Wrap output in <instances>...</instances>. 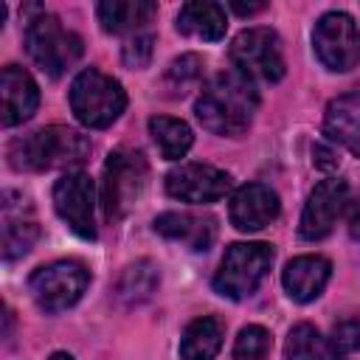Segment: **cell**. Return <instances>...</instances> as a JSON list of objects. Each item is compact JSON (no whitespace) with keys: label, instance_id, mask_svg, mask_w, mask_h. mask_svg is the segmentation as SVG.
Here are the masks:
<instances>
[{"label":"cell","instance_id":"obj_19","mask_svg":"<svg viewBox=\"0 0 360 360\" xmlns=\"http://www.w3.org/2000/svg\"><path fill=\"white\" fill-rule=\"evenodd\" d=\"M174 28L186 37H194V39H205V42H217L225 37V8L219 3H211V0H194V3H186L180 6L177 11V22Z\"/></svg>","mask_w":360,"mask_h":360},{"label":"cell","instance_id":"obj_15","mask_svg":"<svg viewBox=\"0 0 360 360\" xmlns=\"http://www.w3.org/2000/svg\"><path fill=\"white\" fill-rule=\"evenodd\" d=\"M332 278V264L323 256L307 253V256H295L287 262V267L281 270V284L284 292L295 301V304H309L315 301L326 284Z\"/></svg>","mask_w":360,"mask_h":360},{"label":"cell","instance_id":"obj_21","mask_svg":"<svg viewBox=\"0 0 360 360\" xmlns=\"http://www.w3.org/2000/svg\"><path fill=\"white\" fill-rule=\"evenodd\" d=\"M155 14H158V6L152 0H107L96 6V17L107 34L138 31Z\"/></svg>","mask_w":360,"mask_h":360},{"label":"cell","instance_id":"obj_27","mask_svg":"<svg viewBox=\"0 0 360 360\" xmlns=\"http://www.w3.org/2000/svg\"><path fill=\"white\" fill-rule=\"evenodd\" d=\"M326 346H329V357H346L354 349H360V315L335 323L332 335L326 338Z\"/></svg>","mask_w":360,"mask_h":360},{"label":"cell","instance_id":"obj_24","mask_svg":"<svg viewBox=\"0 0 360 360\" xmlns=\"http://www.w3.org/2000/svg\"><path fill=\"white\" fill-rule=\"evenodd\" d=\"M202 59L197 53H180L169 62V68L160 76V90L166 98H183L202 82Z\"/></svg>","mask_w":360,"mask_h":360},{"label":"cell","instance_id":"obj_30","mask_svg":"<svg viewBox=\"0 0 360 360\" xmlns=\"http://www.w3.org/2000/svg\"><path fill=\"white\" fill-rule=\"evenodd\" d=\"M346 225H349V236L360 239V194L349 202V214H346Z\"/></svg>","mask_w":360,"mask_h":360},{"label":"cell","instance_id":"obj_25","mask_svg":"<svg viewBox=\"0 0 360 360\" xmlns=\"http://www.w3.org/2000/svg\"><path fill=\"white\" fill-rule=\"evenodd\" d=\"M284 360H329L326 338L312 323H295L284 343Z\"/></svg>","mask_w":360,"mask_h":360},{"label":"cell","instance_id":"obj_10","mask_svg":"<svg viewBox=\"0 0 360 360\" xmlns=\"http://www.w3.org/2000/svg\"><path fill=\"white\" fill-rule=\"evenodd\" d=\"M59 219L82 239H96V186L84 172H65L53 183Z\"/></svg>","mask_w":360,"mask_h":360},{"label":"cell","instance_id":"obj_20","mask_svg":"<svg viewBox=\"0 0 360 360\" xmlns=\"http://www.w3.org/2000/svg\"><path fill=\"white\" fill-rule=\"evenodd\" d=\"M158 284H160L158 264L149 262V259H138V262H132L121 270V276L112 287V295L124 307H141L155 295Z\"/></svg>","mask_w":360,"mask_h":360},{"label":"cell","instance_id":"obj_28","mask_svg":"<svg viewBox=\"0 0 360 360\" xmlns=\"http://www.w3.org/2000/svg\"><path fill=\"white\" fill-rule=\"evenodd\" d=\"M152 51H155V37H152V34H135V37H129V39L124 42V48H121V62H124L127 68H132V70H141V68L149 65Z\"/></svg>","mask_w":360,"mask_h":360},{"label":"cell","instance_id":"obj_6","mask_svg":"<svg viewBox=\"0 0 360 360\" xmlns=\"http://www.w3.org/2000/svg\"><path fill=\"white\" fill-rule=\"evenodd\" d=\"M25 51L51 79H59L82 59V39L56 14L39 11L25 25Z\"/></svg>","mask_w":360,"mask_h":360},{"label":"cell","instance_id":"obj_5","mask_svg":"<svg viewBox=\"0 0 360 360\" xmlns=\"http://www.w3.org/2000/svg\"><path fill=\"white\" fill-rule=\"evenodd\" d=\"M124 107L127 93L118 79L107 76L98 68H84L82 73H76L70 84V110L79 124H84L87 129H104L118 121Z\"/></svg>","mask_w":360,"mask_h":360},{"label":"cell","instance_id":"obj_31","mask_svg":"<svg viewBox=\"0 0 360 360\" xmlns=\"http://www.w3.org/2000/svg\"><path fill=\"white\" fill-rule=\"evenodd\" d=\"M231 8H233L236 14H242V17H245V14H256V11H262V8H264V3H248V6H245V3H231Z\"/></svg>","mask_w":360,"mask_h":360},{"label":"cell","instance_id":"obj_12","mask_svg":"<svg viewBox=\"0 0 360 360\" xmlns=\"http://www.w3.org/2000/svg\"><path fill=\"white\" fill-rule=\"evenodd\" d=\"M346 202H349L346 180H340V177L321 180L304 202V211H301V219H298V236L307 239V242H318V239L329 236L340 211L346 208Z\"/></svg>","mask_w":360,"mask_h":360},{"label":"cell","instance_id":"obj_16","mask_svg":"<svg viewBox=\"0 0 360 360\" xmlns=\"http://www.w3.org/2000/svg\"><path fill=\"white\" fill-rule=\"evenodd\" d=\"M0 96H3V127H17L28 121L39 107V87L28 70L17 65H6L0 73Z\"/></svg>","mask_w":360,"mask_h":360},{"label":"cell","instance_id":"obj_2","mask_svg":"<svg viewBox=\"0 0 360 360\" xmlns=\"http://www.w3.org/2000/svg\"><path fill=\"white\" fill-rule=\"evenodd\" d=\"M90 155V141L70 127H42L8 143V163L17 172H48L79 166Z\"/></svg>","mask_w":360,"mask_h":360},{"label":"cell","instance_id":"obj_3","mask_svg":"<svg viewBox=\"0 0 360 360\" xmlns=\"http://www.w3.org/2000/svg\"><path fill=\"white\" fill-rule=\"evenodd\" d=\"M149 183V163L141 149L121 146L110 152L101 177V208L110 222L124 219L141 200Z\"/></svg>","mask_w":360,"mask_h":360},{"label":"cell","instance_id":"obj_13","mask_svg":"<svg viewBox=\"0 0 360 360\" xmlns=\"http://www.w3.org/2000/svg\"><path fill=\"white\" fill-rule=\"evenodd\" d=\"M278 211H281L278 194L264 183L239 186L231 197V205H228L231 225L242 233H256V231L267 228L270 222L278 219Z\"/></svg>","mask_w":360,"mask_h":360},{"label":"cell","instance_id":"obj_4","mask_svg":"<svg viewBox=\"0 0 360 360\" xmlns=\"http://www.w3.org/2000/svg\"><path fill=\"white\" fill-rule=\"evenodd\" d=\"M273 259L276 250L267 242H233L214 273V292L231 301L250 298L273 267Z\"/></svg>","mask_w":360,"mask_h":360},{"label":"cell","instance_id":"obj_14","mask_svg":"<svg viewBox=\"0 0 360 360\" xmlns=\"http://www.w3.org/2000/svg\"><path fill=\"white\" fill-rule=\"evenodd\" d=\"M39 236V225L28 200L20 191H3V259L14 262L25 256Z\"/></svg>","mask_w":360,"mask_h":360},{"label":"cell","instance_id":"obj_11","mask_svg":"<svg viewBox=\"0 0 360 360\" xmlns=\"http://www.w3.org/2000/svg\"><path fill=\"white\" fill-rule=\"evenodd\" d=\"M228 191L231 174L211 163H180L166 174V194L180 202L208 205L222 200Z\"/></svg>","mask_w":360,"mask_h":360},{"label":"cell","instance_id":"obj_7","mask_svg":"<svg viewBox=\"0 0 360 360\" xmlns=\"http://www.w3.org/2000/svg\"><path fill=\"white\" fill-rule=\"evenodd\" d=\"M90 270L76 259H59L37 267L28 276V292L42 312H65L70 309L87 290Z\"/></svg>","mask_w":360,"mask_h":360},{"label":"cell","instance_id":"obj_17","mask_svg":"<svg viewBox=\"0 0 360 360\" xmlns=\"http://www.w3.org/2000/svg\"><path fill=\"white\" fill-rule=\"evenodd\" d=\"M155 231L166 239L183 242L191 250H208L217 239V219L191 211H166L155 219Z\"/></svg>","mask_w":360,"mask_h":360},{"label":"cell","instance_id":"obj_8","mask_svg":"<svg viewBox=\"0 0 360 360\" xmlns=\"http://www.w3.org/2000/svg\"><path fill=\"white\" fill-rule=\"evenodd\" d=\"M312 51L332 73H346L360 65V25L346 11H326L312 28Z\"/></svg>","mask_w":360,"mask_h":360},{"label":"cell","instance_id":"obj_18","mask_svg":"<svg viewBox=\"0 0 360 360\" xmlns=\"http://www.w3.org/2000/svg\"><path fill=\"white\" fill-rule=\"evenodd\" d=\"M323 132L360 158V93H346L326 104Z\"/></svg>","mask_w":360,"mask_h":360},{"label":"cell","instance_id":"obj_26","mask_svg":"<svg viewBox=\"0 0 360 360\" xmlns=\"http://www.w3.org/2000/svg\"><path fill=\"white\" fill-rule=\"evenodd\" d=\"M270 346H273L270 332L259 323H248L239 329L233 340V360H264Z\"/></svg>","mask_w":360,"mask_h":360},{"label":"cell","instance_id":"obj_23","mask_svg":"<svg viewBox=\"0 0 360 360\" xmlns=\"http://www.w3.org/2000/svg\"><path fill=\"white\" fill-rule=\"evenodd\" d=\"M149 135L155 141V146L160 149V155L166 160H180L188 155L191 143H194V132L186 121L172 118V115H152L149 118Z\"/></svg>","mask_w":360,"mask_h":360},{"label":"cell","instance_id":"obj_32","mask_svg":"<svg viewBox=\"0 0 360 360\" xmlns=\"http://www.w3.org/2000/svg\"><path fill=\"white\" fill-rule=\"evenodd\" d=\"M48 360H76V357H73V354H68V352H53Z\"/></svg>","mask_w":360,"mask_h":360},{"label":"cell","instance_id":"obj_22","mask_svg":"<svg viewBox=\"0 0 360 360\" xmlns=\"http://www.w3.org/2000/svg\"><path fill=\"white\" fill-rule=\"evenodd\" d=\"M222 338H225V326L211 318H194L180 338V360H214L222 349Z\"/></svg>","mask_w":360,"mask_h":360},{"label":"cell","instance_id":"obj_9","mask_svg":"<svg viewBox=\"0 0 360 360\" xmlns=\"http://www.w3.org/2000/svg\"><path fill=\"white\" fill-rule=\"evenodd\" d=\"M231 62L233 70L248 76L250 82H281L284 79V53L281 39L273 28L256 25L245 28L231 42Z\"/></svg>","mask_w":360,"mask_h":360},{"label":"cell","instance_id":"obj_29","mask_svg":"<svg viewBox=\"0 0 360 360\" xmlns=\"http://www.w3.org/2000/svg\"><path fill=\"white\" fill-rule=\"evenodd\" d=\"M312 155H315L312 163H315L318 169H326V172H329V169H338V163H340V158H338L332 149H326L323 143H315V146H312Z\"/></svg>","mask_w":360,"mask_h":360},{"label":"cell","instance_id":"obj_1","mask_svg":"<svg viewBox=\"0 0 360 360\" xmlns=\"http://www.w3.org/2000/svg\"><path fill=\"white\" fill-rule=\"evenodd\" d=\"M256 110H259L256 84L239 70H222L211 76L194 101L197 121L208 132L222 135V138L245 135L248 127L253 124Z\"/></svg>","mask_w":360,"mask_h":360}]
</instances>
